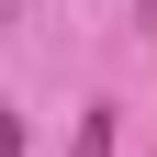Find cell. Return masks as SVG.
<instances>
[{"label": "cell", "instance_id": "obj_1", "mask_svg": "<svg viewBox=\"0 0 157 157\" xmlns=\"http://www.w3.org/2000/svg\"><path fill=\"white\" fill-rule=\"evenodd\" d=\"M67 157H112V101H90V112H78V135H67Z\"/></svg>", "mask_w": 157, "mask_h": 157}]
</instances>
